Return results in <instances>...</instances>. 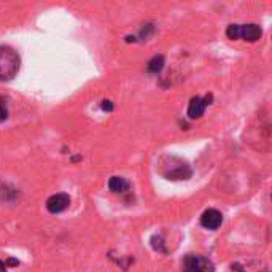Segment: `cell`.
<instances>
[{
	"mask_svg": "<svg viewBox=\"0 0 272 272\" xmlns=\"http://www.w3.org/2000/svg\"><path fill=\"white\" fill-rule=\"evenodd\" d=\"M102 108L105 110V111H111V110H113V105H111V102H110V101H103Z\"/></svg>",
	"mask_w": 272,
	"mask_h": 272,
	"instance_id": "30bf717a",
	"label": "cell"
},
{
	"mask_svg": "<svg viewBox=\"0 0 272 272\" xmlns=\"http://www.w3.org/2000/svg\"><path fill=\"white\" fill-rule=\"evenodd\" d=\"M212 96H205L204 99L202 97H193L190 105H188V116L191 118V120H198L202 115H204L205 111V107L208 103H212Z\"/></svg>",
	"mask_w": 272,
	"mask_h": 272,
	"instance_id": "5b68a950",
	"label": "cell"
},
{
	"mask_svg": "<svg viewBox=\"0 0 272 272\" xmlns=\"http://www.w3.org/2000/svg\"><path fill=\"white\" fill-rule=\"evenodd\" d=\"M70 205V196L66 193H58L53 194L51 198H48L46 201V210L50 213H61Z\"/></svg>",
	"mask_w": 272,
	"mask_h": 272,
	"instance_id": "277c9868",
	"label": "cell"
},
{
	"mask_svg": "<svg viewBox=\"0 0 272 272\" xmlns=\"http://www.w3.org/2000/svg\"><path fill=\"white\" fill-rule=\"evenodd\" d=\"M8 118V108H6V102L3 97H0V123Z\"/></svg>",
	"mask_w": 272,
	"mask_h": 272,
	"instance_id": "9c48e42d",
	"label": "cell"
},
{
	"mask_svg": "<svg viewBox=\"0 0 272 272\" xmlns=\"http://www.w3.org/2000/svg\"><path fill=\"white\" fill-rule=\"evenodd\" d=\"M19 264V261L18 260H13V258H10V260H6L5 261V266L8 268V266H18Z\"/></svg>",
	"mask_w": 272,
	"mask_h": 272,
	"instance_id": "8fae6325",
	"label": "cell"
},
{
	"mask_svg": "<svg viewBox=\"0 0 272 272\" xmlns=\"http://www.w3.org/2000/svg\"><path fill=\"white\" fill-rule=\"evenodd\" d=\"M108 188L111 193H116V194L126 193L129 190V181L123 177H111L108 181Z\"/></svg>",
	"mask_w": 272,
	"mask_h": 272,
	"instance_id": "52a82bcc",
	"label": "cell"
},
{
	"mask_svg": "<svg viewBox=\"0 0 272 272\" xmlns=\"http://www.w3.org/2000/svg\"><path fill=\"white\" fill-rule=\"evenodd\" d=\"M166 64V59L163 54H158L155 56V58H151L148 61V66H146V70H148L150 73H159L163 70V67Z\"/></svg>",
	"mask_w": 272,
	"mask_h": 272,
	"instance_id": "ba28073f",
	"label": "cell"
},
{
	"mask_svg": "<svg viewBox=\"0 0 272 272\" xmlns=\"http://www.w3.org/2000/svg\"><path fill=\"white\" fill-rule=\"evenodd\" d=\"M223 223V215L221 212H218L217 208H208L201 217V225L204 226L205 229H210V231H215L218 229Z\"/></svg>",
	"mask_w": 272,
	"mask_h": 272,
	"instance_id": "8992f818",
	"label": "cell"
},
{
	"mask_svg": "<svg viewBox=\"0 0 272 272\" xmlns=\"http://www.w3.org/2000/svg\"><path fill=\"white\" fill-rule=\"evenodd\" d=\"M239 272H243V271H239Z\"/></svg>",
	"mask_w": 272,
	"mask_h": 272,
	"instance_id": "4fadbf2b",
	"label": "cell"
},
{
	"mask_svg": "<svg viewBox=\"0 0 272 272\" xmlns=\"http://www.w3.org/2000/svg\"><path fill=\"white\" fill-rule=\"evenodd\" d=\"M19 70V56L10 46H0V81H8Z\"/></svg>",
	"mask_w": 272,
	"mask_h": 272,
	"instance_id": "6da1fadb",
	"label": "cell"
},
{
	"mask_svg": "<svg viewBox=\"0 0 272 272\" xmlns=\"http://www.w3.org/2000/svg\"><path fill=\"white\" fill-rule=\"evenodd\" d=\"M226 35L231 40H245V41H258L263 37V29L258 24H231L228 26Z\"/></svg>",
	"mask_w": 272,
	"mask_h": 272,
	"instance_id": "7a4b0ae2",
	"label": "cell"
},
{
	"mask_svg": "<svg viewBox=\"0 0 272 272\" xmlns=\"http://www.w3.org/2000/svg\"><path fill=\"white\" fill-rule=\"evenodd\" d=\"M0 272H6V266H5V263L0 260Z\"/></svg>",
	"mask_w": 272,
	"mask_h": 272,
	"instance_id": "7c38bea8",
	"label": "cell"
},
{
	"mask_svg": "<svg viewBox=\"0 0 272 272\" xmlns=\"http://www.w3.org/2000/svg\"><path fill=\"white\" fill-rule=\"evenodd\" d=\"M185 272H213V263L205 256L190 255L183 264Z\"/></svg>",
	"mask_w": 272,
	"mask_h": 272,
	"instance_id": "3957f363",
	"label": "cell"
}]
</instances>
